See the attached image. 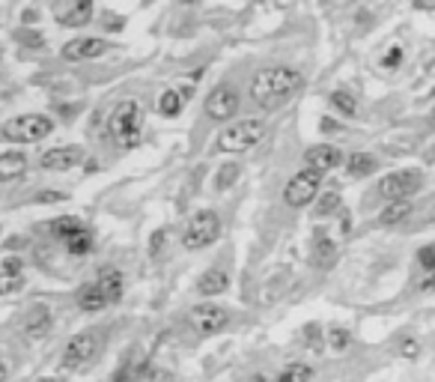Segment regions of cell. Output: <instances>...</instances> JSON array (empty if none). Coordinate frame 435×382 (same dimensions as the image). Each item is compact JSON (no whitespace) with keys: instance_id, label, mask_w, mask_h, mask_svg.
Returning a JSON list of instances; mask_svg holds the SVG:
<instances>
[{"instance_id":"1","label":"cell","mask_w":435,"mask_h":382,"mask_svg":"<svg viewBox=\"0 0 435 382\" xmlns=\"http://www.w3.org/2000/svg\"><path fill=\"white\" fill-rule=\"evenodd\" d=\"M301 72L289 66H271V69H263L256 72L254 81H251V102L263 111H274L281 108L283 102H289L298 90H301Z\"/></svg>"},{"instance_id":"2","label":"cell","mask_w":435,"mask_h":382,"mask_svg":"<svg viewBox=\"0 0 435 382\" xmlns=\"http://www.w3.org/2000/svg\"><path fill=\"white\" fill-rule=\"evenodd\" d=\"M108 135L117 147H125V150H135L140 144V135H143V111L137 102L125 99L117 108L111 111L108 117Z\"/></svg>"},{"instance_id":"3","label":"cell","mask_w":435,"mask_h":382,"mask_svg":"<svg viewBox=\"0 0 435 382\" xmlns=\"http://www.w3.org/2000/svg\"><path fill=\"white\" fill-rule=\"evenodd\" d=\"M105 344H108L105 329H84L63 349V361H60L63 371H84V367H90L105 352Z\"/></svg>"},{"instance_id":"4","label":"cell","mask_w":435,"mask_h":382,"mask_svg":"<svg viewBox=\"0 0 435 382\" xmlns=\"http://www.w3.org/2000/svg\"><path fill=\"white\" fill-rule=\"evenodd\" d=\"M263 137H266V120L248 117V120L230 123L227 129L218 135V150L221 152H244V150L256 147Z\"/></svg>"},{"instance_id":"5","label":"cell","mask_w":435,"mask_h":382,"mask_svg":"<svg viewBox=\"0 0 435 382\" xmlns=\"http://www.w3.org/2000/svg\"><path fill=\"white\" fill-rule=\"evenodd\" d=\"M218 236H221V218H218V212L215 209H200L191 215V221L185 224L182 245L188 251H200V248H209Z\"/></svg>"},{"instance_id":"6","label":"cell","mask_w":435,"mask_h":382,"mask_svg":"<svg viewBox=\"0 0 435 382\" xmlns=\"http://www.w3.org/2000/svg\"><path fill=\"white\" fill-rule=\"evenodd\" d=\"M54 132V120L45 114H18L4 123V137L16 144H36Z\"/></svg>"},{"instance_id":"7","label":"cell","mask_w":435,"mask_h":382,"mask_svg":"<svg viewBox=\"0 0 435 382\" xmlns=\"http://www.w3.org/2000/svg\"><path fill=\"white\" fill-rule=\"evenodd\" d=\"M319 189H322V174L304 167V171H298L293 179L286 182L283 201H286V206H293V209H304V206H310L316 201Z\"/></svg>"},{"instance_id":"8","label":"cell","mask_w":435,"mask_h":382,"mask_svg":"<svg viewBox=\"0 0 435 382\" xmlns=\"http://www.w3.org/2000/svg\"><path fill=\"white\" fill-rule=\"evenodd\" d=\"M420 182H424L420 171H414V167H405V171H394V174L382 176L379 194L385 197V201H390V203H400V201H409V197L420 189Z\"/></svg>"},{"instance_id":"9","label":"cell","mask_w":435,"mask_h":382,"mask_svg":"<svg viewBox=\"0 0 435 382\" xmlns=\"http://www.w3.org/2000/svg\"><path fill=\"white\" fill-rule=\"evenodd\" d=\"M188 322H191V329L203 337H212L218 332L227 329L230 322V310L224 305H215V302H203V305H194L191 308V317H188Z\"/></svg>"},{"instance_id":"10","label":"cell","mask_w":435,"mask_h":382,"mask_svg":"<svg viewBox=\"0 0 435 382\" xmlns=\"http://www.w3.org/2000/svg\"><path fill=\"white\" fill-rule=\"evenodd\" d=\"M239 111V90H233L230 84H221L206 96V114L215 123H224V120H233Z\"/></svg>"},{"instance_id":"11","label":"cell","mask_w":435,"mask_h":382,"mask_svg":"<svg viewBox=\"0 0 435 382\" xmlns=\"http://www.w3.org/2000/svg\"><path fill=\"white\" fill-rule=\"evenodd\" d=\"M108 51H111V42L101 39V36H81V39L66 42V45L60 48L63 60H72V63H78V60H96V57H101V54H108Z\"/></svg>"},{"instance_id":"12","label":"cell","mask_w":435,"mask_h":382,"mask_svg":"<svg viewBox=\"0 0 435 382\" xmlns=\"http://www.w3.org/2000/svg\"><path fill=\"white\" fill-rule=\"evenodd\" d=\"M54 21L60 27H84L90 24L93 18V4H86V0H66V4H54Z\"/></svg>"},{"instance_id":"13","label":"cell","mask_w":435,"mask_h":382,"mask_svg":"<svg viewBox=\"0 0 435 382\" xmlns=\"http://www.w3.org/2000/svg\"><path fill=\"white\" fill-rule=\"evenodd\" d=\"M343 164V152L337 147H331V144H316L310 147L307 152H304V167L307 171H316V174H328V171H334V167Z\"/></svg>"},{"instance_id":"14","label":"cell","mask_w":435,"mask_h":382,"mask_svg":"<svg viewBox=\"0 0 435 382\" xmlns=\"http://www.w3.org/2000/svg\"><path fill=\"white\" fill-rule=\"evenodd\" d=\"M81 162H84V150L81 147H54V150L39 155V164L45 167V171H54V174L72 171V167H78Z\"/></svg>"},{"instance_id":"15","label":"cell","mask_w":435,"mask_h":382,"mask_svg":"<svg viewBox=\"0 0 435 382\" xmlns=\"http://www.w3.org/2000/svg\"><path fill=\"white\" fill-rule=\"evenodd\" d=\"M51 322H54L51 308L36 302L27 308V314H24V332H27V337H33V341H42V337L51 332Z\"/></svg>"},{"instance_id":"16","label":"cell","mask_w":435,"mask_h":382,"mask_svg":"<svg viewBox=\"0 0 435 382\" xmlns=\"http://www.w3.org/2000/svg\"><path fill=\"white\" fill-rule=\"evenodd\" d=\"M227 287H230V275L224 272L221 266L206 269V272L200 275V281H197V293L206 296V299H215V296L227 293Z\"/></svg>"},{"instance_id":"17","label":"cell","mask_w":435,"mask_h":382,"mask_svg":"<svg viewBox=\"0 0 435 382\" xmlns=\"http://www.w3.org/2000/svg\"><path fill=\"white\" fill-rule=\"evenodd\" d=\"M313 260L319 269H331L337 263V242L325 230H313Z\"/></svg>"},{"instance_id":"18","label":"cell","mask_w":435,"mask_h":382,"mask_svg":"<svg viewBox=\"0 0 435 382\" xmlns=\"http://www.w3.org/2000/svg\"><path fill=\"white\" fill-rule=\"evenodd\" d=\"M111 302L108 296L101 293V287L96 284V281H90V284H84L81 293H78V308L86 310V314H98V310H105Z\"/></svg>"},{"instance_id":"19","label":"cell","mask_w":435,"mask_h":382,"mask_svg":"<svg viewBox=\"0 0 435 382\" xmlns=\"http://www.w3.org/2000/svg\"><path fill=\"white\" fill-rule=\"evenodd\" d=\"M86 227V224L81 221V218H75V215H63V218H54L51 224H48V233L54 236V239H60V242H69L75 233H81Z\"/></svg>"},{"instance_id":"20","label":"cell","mask_w":435,"mask_h":382,"mask_svg":"<svg viewBox=\"0 0 435 382\" xmlns=\"http://www.w3.org/2000/svg\"><path fill=\"white\" fill-rule=\"evenodd\" d=\"M96 284L101 287V293L108 296V302H120V296H123V275L117 272V269H101L98 278H96Z\"/></svg>"},{"instance_id":"21","label":"cell","mask_w":435,"mask_h":382,"mask_svg":"<svg viewBox=\"0 0 435 382\" xmlns=\"http://www.w3.org/2000/svg\"><path fill=\"white\" fill-rule=\"evenodd\" d=\"M375 167H379V162H375L370 152H352L349 159H346V174H349V176H358V179H361V176H370Z\"/></svg>"},{"instance_id":"22","label":"cell","mask_w":435,"mask_h":382,"mask_svg":"<svg viewBox=\"0 0 435 382\" xmlns=\"http://www.w3.org/2000/svg\"><path fill=\"white\" fill-rule=\"evenodd\" d=\"M24 167H27L24 152H4V155H0V179H4V182L21 176Z\"/></svg>"},{"instance_id":"23","label":"cell","mask_w":435,"mask_h":382,"mask_svg":"<svg viewBox=\"0 0 435 382\" xmlns=\"http://www.w3.org/2000/svg\"><path fill=\"white\" fill-rule=\"evenodd\" d=\"M66 245V251L72 254V257H86L93 248H96V233L90 230V227H84L81 233H75L69 239V242H63Z\"/></svg>"},{"instance_id":"24","label":"cell","mask_w":435,"mask_h":382,"mask_svg":"<svg viewBox=\"0 0 435 382\" xmlns=\"http://www.w3.org/2000/svg\"><path fill=\"white\" fill-rule=\"evenodd\" d=\"M185 102H188V99L182 96V90H179V87H170V90H164L162 96H158V114L176 117Z\"/></svg>"},{"instance_id":"25","label":"cell","mask_w":435,"mask_h":382,"mask_svg":"<svg viewBox=\"0 0 435 382\" xmlns=\"http://www.w3.org/2000/svg\"><path fill=\"white\" fill-rule=\"evenodd\" d=\"M412 215V203L409 201H400V203H390L385 212H382V224H385V227H394V224H400V221H405V218H409Z\"/></svg>"},{"instance_id":"26","label":"cell","mask_w":435,"mask_h":382,"mask_svg":"<svg viewBox=\"0 0 435 382\" xmlns=\"http://www.w3.org/2000/svg\"><path fill=\"white\" fill-rule=\"evenodd\" d=\"M331 105H334L340 114L352 117L355 111H358V99H355L352 93H346V90H334V93H331Z\"/></svg>"},{"instance_id":"27","label":"cell","mask_w":435,"mask_h":382,"mask_svg":"<svg viewBox=\"0 0 435 382\" xmlns=\"http://www.w3.org/2000/svg\"><path fill=\"white\" fill-rule=\"evenodd\" d=\"M274 382H310V367L304 364H289L286 371L274 379Z\"/></svg>"},{"instance_id":"28","label":"cell","mask_w":435,"mask_h":382,"mask_svg":"<svg viewBox=\"0 0 435 382\" xmlns=\"http://www.w3.org/2000/svg\"><path fill=\"white\" fill-rule=\"evenodd\" d=\"M236 179H239V164H224V167H221V174H218V179H215V186L224 191V189L233 186Z\"/></svg>"},{"instance_id":"29","label":"cell","mask_w":435,"mask_h":382,"mask_svg":"<svg viewBox=\"0 0 435 382\" xmlns=\"http://www.w3.org/2000/svg\"><path fill=\"white\" fill-rule=\"evenodd\" d=\"M328 344L334 347V349H346V347L352 344L349 329H340V325H337V329H331V332H328Z\"/></svg>"},{"instance_id":"30","label":"cell","mask_w":435,"mask_h":382,"mask_svg":"<svg viewBox=\"0 0 435 382\" xmlns=\"http://www.w3.org/2000/svg\"><path fill=\"white\" fill-rule=\"evenodd\" d=\"M402 63V48L400 45H390L385 54H382V69H388V72H394V69Z\"/></svg>"},{"instance_id":"31","label":"cell","mask_w":435,"mask_h":382,"mask_svg":"<svg viewBox=\"0 0 435 382\" xmlns=\"http://www.w3.org/2000/svg\"><path fill=\"white\" fill-rule=\"evenodd\" d=\"M417 263L424 266V269H429V272H435V242L432 245H424L417 251Z\"/></svg>"},{"instance_id":"32","label":"cell","mask_w":435,"mask_h":382,"mask_svg":"<svg viewBox=\"0 0 435 382\" xmlns=\"http://www.w3.org/2000/svg\"><path fill=\"white\" fill-rule=\"evenodd\" d=\"M24 275V263L18 257H6L4 260V278H21Z\"/></svg>"},{"instance_id":"33","label":"cell","mask_w":435,"mask_h":382,"mask_svg":"<svg viewBox=\"0 0 435 382\" xmlns=\"http://www.w3.org/2000/svg\"><path fill=\"white\" fill-rule=\"evenodd\" d=\"M337 206H340V194H337V191H328L325 201H322V206H319V215H328V212L337 209Z\"/></svg>"},{"instance_id":"34","label":"cell","mask_w":435,"mask_h":382,"mask_svg":"<svg viewBox=\"0 0 435 382\" xmlns=\"http://www.w3.org/2000/svg\"><path fill=\"white\" fill-rule=\"evenodd\" d=\"M304 341H307V347L319 349V325L316 322H310L307 329H304Z\"/></svg>"},{"instance_id":"35","label":"cell","mask_w":435,"mask_h":382,"mask_svg":"<svg viewBox=\"0 0 435 382\" xmlns=\"http://www.w3.org/2000/svg\"><path fill=\"white\" fill-rule=\"evenodd\" d=\"M417 352H420V344L414 341V337H405L402 341V356L405 359H417Z\"/></svg>"},{"instance_id":"36","label":"cell","mask_w":435,"mask_h":382,"mask_svg":"<svg viewBox=\"0 0 435 382\" xmlns=\"http://www.w3.org/2000/svg\"><path fill=\"white\" fill-rule=\"evenodd\" d=\"M21 284H24V275L21 278H4V287L0 290H4V296H9V293H16Z\"/></svg>"},{"instance_id":"37","label":"cell","mask_w":435,"mask_h":382,"mask_svg":"<svg viewBox=\"0 0 435 382\" xmlns=\"http://www.w3.org/2000/svg\"><path fill=\"white\" fill-rule=\"evenodd\" d=\"M164 236H167V230H155L152 233V239H149V254H158V248H162V242H164Z\"/></svg>"},{"instance_id":"38","label":"cell","mask_w":435,"mask_h":382,"mask_svg":"<svg viewBox=\"0 0 435 382\" xmlns=\"http://www.w3.org/2000/svg\"><path fill=\"white\" fill-rule=\"evenodd\" d=\"M143 382H173V376H170L167 371H152Z\"/></svg>"},{"instance_id":"39","label":"cell","mask_w":435,"mask_h":382,"mask_svg":"<svg viewBox=\"0 0 435 382\" xmlns=\"http://www.w3.org/2000/svg\"><path fill=\"white\" fill-rule=\"evenodd\" d=\"M36 382H66V379H60V376H42V379H36Z\"/></svg>"},{"instance_id":"40","label":"cell","mask_w":435,"mask_h":382,"mask_svg":"<svg viewBox=\"0 0 435 382\" xmlns=\"http://www.w3.org/2000/svg\"><path fill=\"white\" fill-rule=\"evenodd\" d=\"M251 382H266V379H251Z\"/></svg>"}]
</instances>
